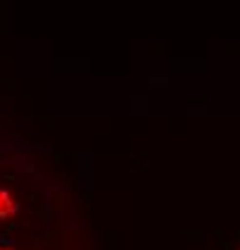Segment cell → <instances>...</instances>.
<instances>
[{"label":"cell","mask_w":240,"mask_h":250,"mask_svg":"<svg viewBox=\"0 0 240 250\" xmlns=\"http://www.w3.org/2000/svg\"><path fill=\"white\" fill-rule=\"evenodd\" d=\"M15 200H12V195L7 192V190H0V219L10 217L12 212H15Z\"/></svg>","instance_id":"obj_1"}]
</instances>
